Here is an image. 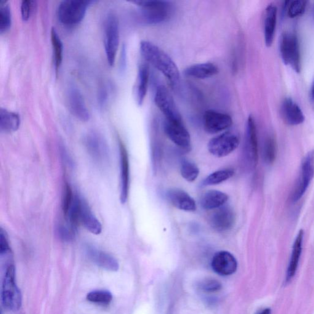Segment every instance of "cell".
Returning a JSON list of instances; mask_svg holds the SVG:
<instances>
[{
  "label": "cell",
  "instance_id": "6da1fadb",
  "mask_svg": "<svg viewBox=\"0 0 314 314\" xmlns=\"http://www.w3.org/2000/svg\"><path fill=\"white\" fill-rule=\"evenodd\" d=\"M143 57L166 78L173 89H177L180 84L179 69L172 58L157 45L148 41L140 43Z\"/></svg>",
  "mask_w": 314,
  "mask_h": 314
},
{
  "label": "cell",
  "instance_id": "7a4b0ae2",
  "mask_svg": "<svg viewBox=\"0 0 314 314\" xmlns=\"http://www.w3.org/2000/svg\"><path fill=\"white\" fill-rule=\"evenodd\" d=\"M132 2L140 8V17L149 25H156L168 20L172 14L171 2L161 0H144Z\"/></svg>",
  "mask_w": 314,
  "mask_h": 314
},
{
  "label": "cell",
  "instance_id": "3957f363",
  "mask_svg": "<svg viewBox=\"0 0 314 314\" xmlns=\"http://www.w3.org/2000/svg\"><path fill=\"white\" fill-rule=\"evenodd\" d=\"M279 52L285 65L296 73L301 71V54L299 38L293 32L286 31L279 39Z\"/></svg>",
  "mask_w": 314,
  "mask_h": 314
},
{
  "label": "cell",
  "instance_id": "277c9868",
  "mask_svg": "<svg viewBox=\"0 0 314 314\" xmlns=\"http://www.w3.org/2000/svg\"><path fill=\"white\" fill-rule=\"evenodd\" d=\"M1 300L3 307L10 311H18L22 305V296L16 284L14 265L9 266L5 273L2 286Z\"/></svg>",
  "mask_w": 314,
  "mask_h": 314
},
{
  "label": "cell",
  "instance_id": "5b68a950",
  "mask_svg": "<svg viewBox=\"0 0 314 314\" xmlns=\"http://www.w3.org/2000/svg\"><path fill=\"white\" fill-rule=\"evenodd\" d=\"M91 1L65 0L57 7L58 20L64 25L71 26L79 23L86 14L87 8Z\"/></svg>",
  "mask_w": 314,
  "mask_h": 314
},
{
  "label": "cell",
  "instance_id": "8992f818",
  "mask_svg": "<svg viewBox=\"0 0 314 314\" xmlns=\"http://www.w3.org/2000/svg\"><path fill=\"white\" fill-rule=\"evenodd\" d=\"M119 24L118 17L113 12H109L104 23V42L106 57L111 66L115 62L119 44Z\"/></svg>",
  "mask_w": 314,
  "mask_h": 314
},
{
  "label": "cell",
  "instance_id": "52a82bcc",
  "mask_svg": "<svg viewBox=\"0 0 314 314\" xmlns=\"http://www.w3.org/2000/svg\"><path fill=\"white\" fill-rule=\"evenodd\" d=\"M155 103L165 117V121L174 122L182 121V116L175 105L174 99L169 90L164 86L157 87L155 98Z\"/></svg>",
  "mask_w": 314,
  "mask_h": 314
},
{
  "label": "cell",
  "instance_id": "ba28073f",
  "mask_svg": "<svg viewBox=\"0 0 314 314\" xmlns=\"http://www.w3.org/2000/svg\"><path fill=\"white\" fill-rule=\"evenodd\" d=\"M314 176V150L310 152L303 159L301 174L293 190L292 201H299L308 190Z\"/></svg>",
  "mask_w": 314,
  "mask_h": 314
},
{
  "label": "cell",
  "instance_id": "9c48e42d",
  "mask_svg": "<svg viewBox=\"0 0 314 314\" xmlns=\"http://www.w3.org/2000/svg\"><path fill=\"white\" fill-rule=\"evenodd\" d=\"M244 151L247 166L251 169H254L259 159V149L256 124L252 115L247 119Z\"/></svg>",
  "mask_w": 314,
  "mask_h": 314
},
{
  "label": "cell",
  "instance_id": "30bf717a",
  "mask_svg": "<svg viewBox=\"0 0 314 314\" xmlns=\"http://www.w3.org/2000/svg\"><path fill=\"white\" fill-rule=\"evenodd\" d=\"M239 138L235 133L227 132L212 138L207 148L209 153L217 157L227 156L238 147Z\"/></svg>",
  "mask_w": 314,
  "mask_h": 314
},
{
  "label": "cell",
  "instance_id": "8fae6325",
  "mask_svg": "<svg viewBox=\"0 0 314 314\" xmlns=\"http://www.w3.org/2000/svg\"><path fill=\"white\" fill-rule=\"evenodd\" d=\"M87 150L95 162L100 164H105L110 159V154L107 143L104 138L97 133L88 134L85 140Z\"/></svg>",
  "mask_w": 314,
  "mask_h": 314
},
{
  "label": "cell",
  "instance_id": "7c38bea8",
  "mask_svg": "<svg viewBox=\"0 0 314 314\" xmlns=\"http://www.w3.org/2000/svg\"><path fill=\"white\" fill-rule=\"evenodd\" d=\"M163 129L167 138L178 147L185 151L190 150V135L183 122H174L165 121Z\"/></svg>",
  "mask_w": 314,
  "mask_h": 314
},
{
  "label": "cell",
  "instance_id": "4fadbf2b",
  "mask_svg": "<svg viewBox=\"0 0 314 314\" xmlns=\"http://www.w3.org/2000/svg\"><path fill=\"white\" fill-rule=\"evenodd\" d=\"M204 129L209 134H217L230 128L233 119L227 114L209 110L205 112L203 116Z\"/></svg>",
  "mask_w": 314,
  "mask_h": 314
},
{
  "label": "cell",
  "instance_id": "5bb4252c",
  "mask_svg": "<svg viewBox=\"0 0 314 314\" xmlns=\"http://www.w3.org/2000/svg\"><path fill=\"white\" fill-rule=\"evenodd\" d=\"M67 100L69 109L73 115L80 121L86 122L90 119L84 98L78 88L71 86L67 92Z\"/></svg>",
  "mask_w": 314,
  "mask_h": 314
},
{
  "label": "cell",
  "instance_id": "9a60e30c",
  "mask_svg": "<svg viewBox=\"0 0 314 314\" xmlns=\"http://www.w3.org/2000/svg\"><path fill=\"white\" fill-rule=\"evenodd\" d=\"M235 220L236 215L233 210L230 207L223 206L213 213L209 223L215 230L222 232L232 228Z\"/></svg>",
  "mask_w": 314,
  "mask_h": 314
},
{
  "label": "cell",
  "instance_id": "2e32d148",
  "mask_svg": "<svg viewBox=\"0 0 314 314\" xmlns=\"http://www.w3.org/2000/svg\"><path fill=\"white\" fill-rule=\"evenodd\" d=\"M79 225H82L90 233L100 235L102 231V225L90 208L87 202L80 198L78 211Z\"/></svg>",
  "mask_w": 314,
  "mask_h": 314
},
{
  "label": "cell",
  "instance_id": "e0dca14e",
  "mask_svg": "<svg viewBox=\"0 0 314 314\" xmlns=\"http://www.w3.org/2000/svg\"><path fill=\"white\" fill-rule=\"evenodd\" d=\"M212 268L215 273L221 276H230L236 272L238 263L231 253L220 251L213 257Z\"/></svg>",
  "mask_w": 314,
  "mask_h": 314
},
{
  "label": "cell",
  "instance_id": "ac0fdd59",
  "mask_svg": "<svg viewBox=\"0 0 314 314\" xmlns=\"http://www.w3.org/2000/svg\"><path fill=\"white\" fill-rule=\"evenodd\" d=\"M281 113L284 122L289 126H299L305 121V116L302 109L291 98H286L283 101Z\"/></svg>",
  "mask_w": 314,
  "mask_h": 314
},
{
  "label": "cell",
  "instance_id": "d6986e66",
  "mask_svg": "<svg viewBox=\"0 0 314 314\" xmlns=\"http://www.w3.org/2000/svg\"><path fill=\"white\" fill-rule=\"evenodd\" d=\"M120 157H121V198L122 204L126 203L129 197L130 188V164L129 156L125 146L119 141Z\"/></svg>",
  "mask_w": 314,
  "mask_h": 314
},
{
  "label": "cell",
  "instance_id": "ffe728a7",
  "mask_svg": "<svg viewBox=\"0 0 314 314\" xmlns=\"http://www.w3.org/2000/svg\"><path fill=\"white\" fill-rule=\"evenodd\" d=\"M150 70L147 63H142L138 68L137 79L134 87V95L137 104L142 106L147 94Z\"/></svg>",
  "mask_w": 314,
  "mask_h": 314
},
{
  "label": "cell",
  "instance_id": "44dd1931",
  "mask_svg": "<svg viewBox=\"0 0 314 314\" xmlns=\"http://www.w3.org/2000/svg\"><path fill=\"white\" fill-rule=\"evenodd\" d=\"M167 200L178 209L187 212L195 211L196 204L192 197L181 189L173 188L167 191Z\"/></svg>",
  "mask_w": 314,
  "mask_h": 314
},
{
  "label": "cell",
  "instance_id": "7402d4cb",
  "mask_svg": "<svg viewBox=\"0 0 314 314\" xmlns=\"http://www.w3.org/2000/svg\"><path fill=\"white\" fill-rule=\"evenodd\" d=\"M278 8L273 4H269L265 9L264 18V38L266 46H272L275 38Z\"/></svg>",
  "mask_w": 314,
  "mask_h": 314
},
{
  "label": "cell",
  "instance_id": "603a6c76",
  "mask_svg": "<svg viewBox=\"0 0 314 314\" xmlns=\"http://www.w3.org/2000/svg\"><path fill=\"white\" fill-rule=\"evenodd\" d=\"M87 253L90 260L98 267L108 271H118L119 265L118 261L108 253L94 248H89Z\"/></svg>",
  "mask_w": 314,
  "mask_h": 314
},
{
  "label": "cell",
  "instance_id": "cb8c5ba5",
  "mask_svg": "<svg viewBox=\"0 0 314 314\" xmlns=\"http://www.w3.org/2000/svg\"><path fill=\"white\" fill-rule=\"evenodd\" d=\"M219 73V68L214 63L207 62L195 64L186 68L184 73L190 78L204 79L211 78Z\"/></svg>",
  "mask_w": 314,
  "mask_h": 314
},
{
  "label": "cell",
  "instance_id": "d4e9b609",
  "mask_svg": "<svg viewBox=\"0 0 314 314\" xmlns=\"http://www.w3.org/2000/svg\"><path fill=\"white\" fill-rule=\"evenodd\" d=\"M303 237H304V231L301 230L298 234L294 246H293L291 259L290 261L288 270H287V282L291 281L297 273L302 252Z\"/></svg>",
  "mask_w": 314,
  "mask_h": 314
},
{
  "label": "cell",
  "instance_id": "484cf974",
  "mask_svg": "<svg viewBox=\"0 0 314 314\" xmlns=\"http://www.w3.org/2000/svg\"><path fill=\"white\" fill-rule=\"evenodd\" d=\"M227 194L218 190H209L202 196L200 205L205 210L217 209L223 206L228 201Z\"/></svg>",
  "mask_w": 314,
  "mask_h": 314
},
{
  "label": "cell",
  "instance_id": "4316f807",
  "mask_svg": "<svg viewBox=\"0 0 314 314\" xmlns=\"http://www.w3.org/2000/svg\"><path fill=\"white\" fill-rule=\"evenodd\" d=\"M20 124L19 115L6 109H0V130L4 133H12L18 129Z\"/></svg>",
  "mask_w": 314,
  "mask_h": 314
},
{
  "label": "cell",
  "instance_id": "83f0119b",
  "mask_svg": "<svg viewBox=\"0 0 314 314\" xmlns=\"http://www.w3.org/2000/svg\"><path fill=\"white\" fill-rule=\"evenodd\" d=\"M50 37H51L55 71L57 72L59 70L63 60V43L60 36L58 35L57 31L54 27H52L51 29Z\"/></svg>",
  "mask_w": 314,
  "mask_h": 314
},
{
  "label": "cell",
  "instance_id": "f1b7e54d",
  "mask_svg": "<svg viewBox=\"0 0 314 314\" xmlns=\"http://www.w3.org/2000/svg\"><path fill=\"white\" fill-rule=\"evenodd\" d=\"M278 151L276 140L273 135H269L265 140L263 149V159L266 163L273 164L276 160Z\"/></svg>",
  "mask_w": 314,
  "mask_h": 314
},
{
  "label": "cell",
  "instance_id": "f546056e",
  "mask_svg": "<svg viewBox=\"0 0 314 314\" xmlns=\"http://www.w3.org/2000/svg\"><path fill=\"white\" fill-rule=\"evenodd\" d=\"M307 6V1H287L284 2V10L289 17L294 18L304 14Z\"/></svg>",
  "mask_w": 314,
  "mask_h": 314
},
{
  "label": "cell",
  "instance_id": "4dcf8cb0",
  "mask_svg": "<svg viewBox=\"0 0 314 314\" xmlns=\"http://www.w3.org/2000/svg\"><path fill=\"white\" fill-rule=\"evenodd\" d=\"M233 169H225L219 170L212 173L203 180V185L204 186H210L219 184V183L224 182L234 175Z\"/></svg>",
  "mask_w": 314,
  "mask_h": 314
},
{
  "label": "cell",
  "instance_id": "1f68e13d",
  "mask_svg": "<svg viewBox=\"0 0 314 314\" xmlns=\"http://www.w3.org/2000/svg\"><path fill=\"white\" fill-rule=\"evenodd\" d=\"M180 173L183 179L188 181V182H193L198 177L199 170L196 165L187 159H183L181 163Z\"/></svg>",
  "mask_w": 314,
  "mask_h": 314
},
{
  "label": "cell",
  "instance_id": "d6a6232c",
  "mask_svg": "<svg viewBox=\"0 0 314 314\" xmlns=\"http://www.w3.org/2000/svg\"><path fill=\"white\" fill-rule=\"evenodd\" d=\"M12 22L11 11L7 2H0V33H4L10 27Z\"/></svg>",
  "mask_w": 314,
  "mask_h": 314
},
{
  "label": "cell",
  "instance_id": "836d02e7",
  "mask_svg": "<svg viewBox=\"0 0 314 314\" xmlns=\"http://www.w3.org/2000/svg\"><path fill=\"white\" fill-rule=\"evenodd\" d=\"M87 299L92 303L108 305L113 300V295L107 291H95L87 294Z\"/></svg>",
  "mask_w": 314,
  "mask_h": 314
},
{
  "label": "cell",
  "instance_id": "e575fe53",
  "mask_svg": "<svg viewBox=\"0 0 314 314\" xmlns=\"http://www.w3.org/2000/svg\"><path fill=\"white\" fill-rule=\"evenodd\" d=\"M74 230L75 229L67 225L59 224L56 228V233L61 240L65 242H70L74 238Z\"/></svg>",
  "mask_w": 314,
  "mask_h": 314
},
{
  "label": "cell",
  "instance_id": "d590c367",
  "mask_svg": "<svg viewBox=\"0 0 314 314\" xmlns=\"http://www.w3.org/2000/svg\"><path fill=\"white\" fill-rule=\"evenodd\" d=\"M36 6V2L33 0H23L21 2V15L23 20H28L30 18L32 13L35 9Z\"/></svg>",
  "mask_w": 314,
  "mask_h": 314
},
{
  "label": "cell",
  "instance_id": "8d00e7d4",
  "mask_svg": "<svg viewBox=\"0 0 314 314\" xmlns=\"http://www.w3.org/2000/svg\"><path fill=\"white\" fill-rule=\"evenodd\" d=\"M199 287L204 292L214 293L220 291L222 289V284L215 279H208L202 282Z\"/></svg>",
  "mask_w": 314,
  "mask_h": 314
},
{
  "label": "cell",
  "instance_id": "74e56055",
  "mask_svg": "<svg viewBox=\"0 0 314 314\" xmlns=\"http://www.w3.org/2000/svg\"><path fill=\"white\" fill-rule=\"evenodd\" d=\"M310 97H311V99L313 101H314V81L313 82L312 87H311Z\"/></svg>",
  "mask_w": 314,
  "mask_h": 314
},
{
  "label": "cell",
  "instance_id": "f35d334b",
  "mask_svg": "<svg viewBox=\"0 0 314 314\" xmlns=\"http://www.w3.org/2000/svg\"><path fill=\"white\" fill-rule=\"evenodd\" d=\"M271 310L270 308L265 309V310H263L262 313H260L259 314H271Z\"/></svg>",
  "mask_w": 314,
  "mask_h": 314
},
{
  "label": "cell",
  "instance_id": "ab89813d",
  "mask_svg": "<svg viewBox=\"0 0 314 314\" xmlns=\"http://www.w3.org/2000/svg\"><path fill=\"white\" fill-rule=\"evenodd\" d=\"M313 18L314 20V4L313 9Z\"/></svg>",
  "mask_w": 314,
  "mask_h": 314
}]
</instances>
